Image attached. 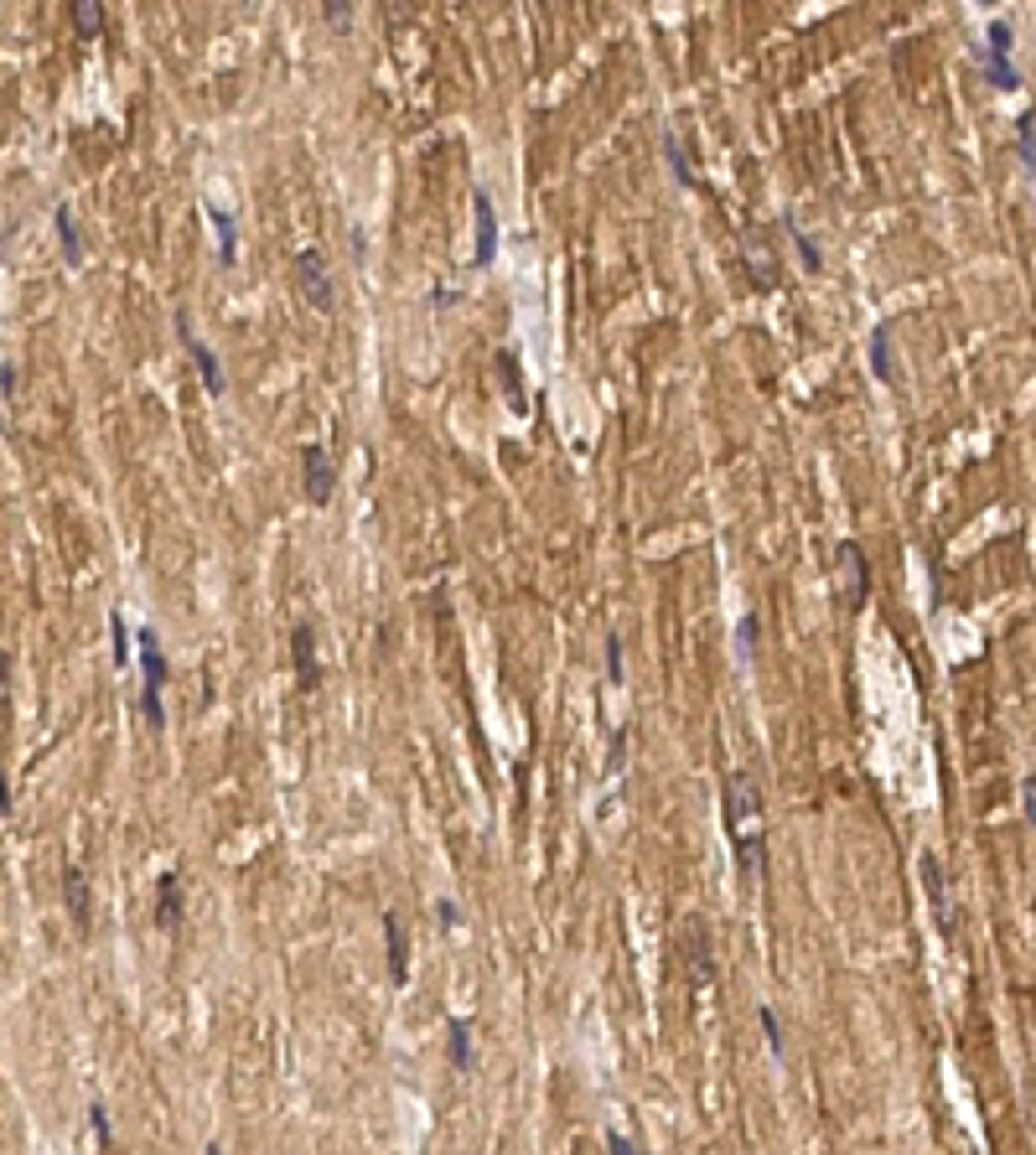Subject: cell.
<instances>
[{
  "label": "cell",
  "mask_w": 1036,
  "mask_h": 1155,
  "mask_svg": "<svg viewBox=\"0 0 1036 1155\" xmlns=\"http://www.w3.org/2000/svg\"><path fill=\"white\" fill-rule=\"evenodd\" d=\"M721 803H726V834L736 845V860L746 871V881L757 886L762 881V865H767V840H762V819H767V803H762V788L752 772H731L726 788H721Z\"/></svg>",
  "instance_id": "cell-1"
},
{
  "label": "cell",
  "mask_w": 1036,
  "mask_h": 1155,
  "mask_svg": "<svg viewBox=\"0 0 1036 1155\" xmlns=\"http://www.w3.org/2000/svg\"><path fill=\"white\" fill-rule=\"evenodd\" d=\"M140 664H146V689H140V710L155 730L166 726V710H161V684H166V653H161V638L151 627H140Z\"/></svg>",
  "instance_id": "cell-2"
},
{
  "label": "cell",
  "mask_w": 1036,
  "mask_h": 1155,
  "mask_svg": "<svg viewBox=\"0 0 1036 1155\" xmlns=\"http://www.w3.org/2000/svg\"><path fill=\"white\" fill-rule=\"evenodd\" d=\"M296 285H301V296L316 306L322 316H327V311H337L332 275H327V259H322L316 249H301V254H296Z\"/></svg>",
  "instance_id": "cell-3"
},
{
  "label": "cell",
  "mask_w": 1036,
  "mask_h": 1155,
  "mask_svg": "<svg viewBox=\"0 0 1036 1155\" xmlns=\"http://www.w3.org/2000/svg\"><path fill=\"white\" fill-rule=\"evenodd\" d=\"M301 482H306V498L316 508L332 503V487H337V461L327 446H301Z\"/></svg>",
  "instance_id": "cell-4"
},
{
  "label": "cell",
  "mask_w": 1036,
  "mask_h": 1155,
  "mask_svg": "<svg viewBox=\"0 0 1036 1155\" xmlns=\"http://www.w3.org/2000/svg\"><path fill=\"white\" fill-rule=\"evenodd\" d=\"M177 332H182V347L192 353V363H197V373H203V389H208V394H223V368H218V353H213V347H208L197 332H192L187 311L177 316Z\"/></svg>",
  "instance_id": "cell-5"
},
{
  "label": "cell",
  "mask_w": 1036,
  "mask_h": 1155,
  "mask_svg": "<svg viewBox=\"0 0 1036 1155\" xmlns=\"http://www.w3.org/2000/svg\"><path fill=\"white\" fill-rule=\"evenodd\" d=\"M472 213H477V265H492L498 259V208H492V197L482 187L472 197Z\"/></svg>",
  "instance_id": "cell-6"
},
{
  "label": "cell",
  "mask_w": 1036,
  "mask_h": 1155,
  "mask_svg": "<svg viewBox=\"0 0 1036 1155\" xmlns=\"http://www.w3.org/2000/svg\"><path fill=\"white\" fill-rule=\"evenodd\" d=\"M840 565H845V570H850V607H865V601H871V565H865V549L855 545V539H845V545H840Z\"/></svg>",
  "instance_id": "cell-7"
},
{
  "label": "cell",
  "mask_w": 1036,
  "mask_h": 1155,
  "mask_svg": "<svg viewBox=\"0 0 1036 1155\" xmlns=\"http://www.w3.org/2000/svg\"><path fill=\"white\" fill-rule=\"evenodd\" d=\"M922 886H928V896H933V912H938V933H953V917H948V886H944V860L938 855H928L922 860Z\"/></svg>",
  "instance_id": "cell-8"
},
{
  "label": "cell",
  "mask_w": 1036,
  "mask_h": 1155,
  "mask_svg": "<svg viewBox=\"0 0 1036 1155\" xmlns=\"http://www.w3.org/2000/svg\"><path fill=\"white\" fill-rule=\"evenodd\" d=\"M384 943H389V974H394V984L410 979V938H404V922L394 912H384Z\"/></svg>",
  "instance_id": "cell-9"
},
{
  "label": "cell",
  "mask_w": 1036,
  "mask_h": 1155,
  "mask_svg": "<svg viewBox=\"0 0 1036 1155\" xmlns=\"http://www.w3.org/2000/svg\"><path fill=\"white\" fill-rule=\"evenodd\" d=\"M741 254H746V265H752V280H757L762 291H772V285L783 280V275H777V254H772V249H767V243H762V234H752Z\"/></svg>",
  "instance_id": "cell-10"
},
{
  "label": "cell",
  "mask_w": 1036,
  "mask_h": 1155,
  "mask_svg": "<svg viewBox=\"0 0 1036 1155\" xmlns=\"http://www.w3.org/2000/svg\"><path fill=\"white\" fill-rule=\"evenodd\" d=\"M291 653H296V673H301V684H316V679H322V669H316V633H311L306 622L291 633Z\"/></svg>",
  "instance_id": "cell-11"
},
{
  "label": "cell",
  "mask_w": 1036,
  "mask_h": 1155,
  "mask_svg": "<svg viewBox=\"0 0 1036 1155\" xmlns=\"http://www.w3.org/2000/svg\"><path fill=\"white\" fill-rule=\"evenodd\" d=\"M203 213H208V223H213V234H218V259H223V265H239V228H234V218L223 213V208H213V203H208Z\"/></svg>",
  "instance_id": "cell-12"
},
{
  "label": "cell",
  "mask_w": 1036,
  "mask_h": 1155,
  "mask_svg": "<svg viewBox=\"0 0 1036 1155\" xmlns=\"http://www.w3.org/2000/svg\"><path fill=\"white\" fill-rule=\"evenodd\" d=\"M62 891H68V912L78 928H89V881L78 865H62Z\"/></svg>",
  "instance_id": "cell-13"
},
{
  "label": "cell",
  "mask_w": 1036,
  "mask_h": 1155,
  "mask_svg": "<svg viewBox=\"0 0 1036 1155\" xmlns=\"http://www.w3.org/2000/svg\"><path fill=\"white\" fill-rule=\"evenodd\" d=\"M52 223H58V239H62V259H68V265H84V239H78V223H73V208H68V203H58Z\"/></svg>",
  "instance_id": "cell-14"
},
{
  "label": "cell",
  "mask_w": 1036,
  "mask_h": 1155,
  "mask_svg": "<svg viewBox=\"0 0 1036 1155\" xmlns=\"http://www.w3.org/2000/svg\"><path fill=\"white\" fill-rule=\"evenodd\" d=\"M155 891H161V912H155V922H161L166 933H177V922H182V896H177V871H166Z\"/></svg>",
  "instance_id": "cell-15"
},
{
  "label": "cell",
  "mask_w": 1036,
  "mask_h": 1155,
  "mask_svg": "<svg viewBox=\"0 0 1036 1155\" xmlns=\"http://www.w3.org/2000/svg\"><path fill=\"white\" fill-rule=\"evenodd\" d=\"M783 228H788V239L798 243V259H803V270H809V275H819V270H824L819 243H814L809 234H803V228H798V218H793V213H783Z\"/></svg>",
  "instance_id": "cell-16"
},
{
  "label": "cell",
  "mask_w": 1036,
  "mask_h": 1155,
  "mask_svg": "<svg viewBox=\"0 0 1036 1155\" xmlns=\"http://www.w3.org/2000/svg\"><path fill=\"white\" fill-rule=\"evenodd\" d=\"M446 1057H451V1067H472V1026L466 1021L446 1026Z\"/></svg>",
  "instance_id": "cell-17"
},
{
  "label": "cell",
  "mask_w": 1036,
  "mask_h": 1155,
  "mask_svg": "<svg viewBox=\"0 0 1036 1155\" xmlns=\"http://www.w3.org/2000/svg\"><path fill=\"white\" fill-rule=\"evenodd\" d=\"M871 373L881 378V384H897V368H891V347H886V327L871 332Z\"/></svg>",
  "instance_id": "cell-18"
},
{
  "label": "cell",
  "mask_w": 1036,
  "mask_h": 1155,
  "mask_svg": "<svg viewBox=\"0 0 1036 1155\" xmlns=\"http://www.w3.org/2000/svg\"><path fill=\"white\" fill-rule=\"evenodd\" d=\"M73 27H78V36H99L104 31V5L99 0H73Z\"/></svg>",
  "instance_id": "cell-19"
},
{
  "label": "cell",
  "mask_w": 1036,
  "mask_h": 1155,
  "mask_svg": "<svg viewBox=\"0 0 1036 1155\" xmlns=\"http://www.w3.org/2000/svg\"><path fill=\"white\" fill-rule=\"evenodd\" d=\"M1016 140H1021V161H1026V171L1036 177V115H1032V109L1016 120Z\"/></svg>",
  "instance_id": "cell-20"
},
{
  "label": "cell",
  "mask_w": 1036,
  "mask_h": 1155,
  "mask_svg": "<svg viewBox=\"0 0 1036 1155\" xmlns=\"http://www.w3.org/2000/svg\"><path fill=\"white\" fill-rule=\"evenodd\" d=\"M984 47H990V58H1010V47H1016L1010 21H990V27H984Z\"/></svg>",
  "instance_id": "cell-21"
},
{
  "label": "cell",
  "mask_w": 1036,
  "mask_h": 1155,
  "mask_svg": "<svg viewBox=\"0 0 1036 1155\" xmlns=\"http://www.w3.org/2000/svg\"><path fill=\"white\" fill-rule=\"evenodd\" d=\"M984 73H990L995 89H1016V84H1021V73L1010 68V58H990V52H984Z\"/></svg>",
  "instance_id": "cell-22"
},
{
  "label": "cell",
  "mask_w": 1036,
  "mask_h": 1155,
  "mask_svg": "<svg viewBox=\"0 0 1036 1155\" xmlns=\"http://www.w3.org/2000/svg\"><path fill=\"white\" fill-rule=\"evenodd\" d=\"M664 151H669V161H673V177H679V182H684V187H700V177H695V166L684 161V151H679V140H673V135H664Z\"/></svg>",
  "instance_id": "cell-23"
},
{
  "label": "cell",
  "mask_w": 1036,
  "mask_h": 1155,
  "mask_svg": "<svg viewBox=\"0 0 1036 1155\" xmlns=\"http://www.w3.org/2000/svg\"><path fill=\"white\" fill-rule=\"evenodd\" d=\"M498 373H503V389H508V399H514V404H523V384H518L514 353H498Z\"/></svg>",
  "instance_id": "cell-24"
},
{
  "label": "cell",
  "mask_w": 1036,
  "mask_h": 1155,
  "mask_svg": "<svg viewBox=\"0 0 1036 1155\" xmlns=\"http://www.w3.org/2000/svg\"><path fill=\"white\" fill-rule=\"evenodd\" d=\"M762 1032H767V1047H772V1057H783L788 1047H783V1026H777V1010L762 1005Z\"/></svg>",
  "instance_id": "cell-25"
},
{
  "label": "cell",
  "mask_w": 1036,
  "mask_h": 1155,
  "mask_svg": "<svg viewBox=\"0 0 1036 1155\" xmlns=\"http://www.w3.org/2000/svg\"><path fill=\"white\" fill-rule=\"evenodd\" d=\"M757 653V617H741V664H752Z\"/></svg>",
  "instance_id": "cell-26"
},
{
  "label": "cell",
  "mask_w": 1036,
  "mask_h": 1155,
  "mask_svg": "<svg viewBox=\"0 0 1036 1155\" xmlns=\"http://www.w3.org/2000/svg\"><path fill=\"white\" fill-rule=\"evenodd\" d=\"M115 664H130V633H124L120 611H115Z\"/></svg>",
  "instance_id": "cell-27"
},
{
  "label": "cell",
  "mask_w": 1036,
  "mask_h": 1155,
  "mask_svg": "<svg viewBox=\"0 0 1036 1155\" xmlns=\"http://www.w3.org/2000/svg\"><path fill=\"white\" fill-rule=\"evenodd\" d=\"M607 673H611V679H622V638H617V633L607 638Z\"/></svg>",
  "instance_id": "cell-28"
},
{
  "label": "cell",
  "mask_w": 1036,
  "mask_h": 1155,
  "mask_svg": "<svg viewBox=\"0 0 1036 1155\" xmlns=\"http://www.w3.org/2000/svg\"><path fill=\"white\" fill-rule=\"evenodd\" d=\"M89 1125H93V1135L109 1145V1114H104V1103H93V1109H89Z\"/></svg>",
  "instance_id": "cell-29"
},
{
  "label": "cell",
  "mask_w": 1036,
  "mask_h": 1155,
  "mask_svg": "<svg viewBox=\"0 0 1036 1155\" xmlns=\"http://www.w3.org/2000/svg\"><path fill=\"white\" fill-rule=\"evenodd\" d=\"M322 16H327V21H332V27H347V21H353V11H347V5H327V11H322Z\"/></svg>",
  "instance_id": "cell-30"
},
{
  "label": "cell",
  "mask_w": 1036,
  "mask_h": 1155,
  "mask_svg": "<svg viewBox=\"0 0 1036 1155\" xmlns=\"http://www.w3.org/2000/svg\"><path fill=\"white\" fill-rule=\"evenodd\" d=\"M1026 819H1032V829H1036V777H1026Z\"/></svg>",
  "instance_id": "cell-31"
},
{
  "label": "cell",
  "mask_w": 1036,
  "mask_h": 1155,
  "mask_svg": "<svg viewBox=\"0 0 1036 1155\" xmlns=\"http://www.w3.org/2000/svg\"><path fill=\"white\" fill-rule=\"evenodd\" d=\"M0 394H16V368L0 363Z\"/></svg>",
  "instance_id": "cell-32"
},
{
  "label": "cell",
  "mask_w": 1036,
  "mask_h": 1155,
  "mask_svg": "<svg viewBox=\"0 0 1036 1155\" xmlns=\"http://www.w3.org/2000/svg\"><path fill=\"white\" fill-rule=\"evenodd\" d=\"M607 1151H611V1155H638L633 1145H627V1140H622V1135H617V1129L607 1135Z\"/></svg>",
  "instance_id": "cell-33"
},
{
  "label": "cell",
  "mask_w": 1036,
  "mask_h": 1155,
  "mask_svg": "<svg viewBox=\"0 0 1036 1155\" xmlns=\"http://www.w3.org/2000/svg\"><path fill=\"white\" fill-rule=\"evenodd\" d=\"M441 917H446V928H457V922H461V907H457V902H441Z\"/></svg>",
  "instance_id": "cell-34"
},
{
  "label": "cell",
  "mask_w": 1036,
  "mask_h": 1155,
  "mask_svg": "<svg viewBox=\"0 0 1036 1155\" xmlns=\"http://www.w3.org/2000/svg\"><path fill=\"white\" fill-rule=\"evenodd\" d=\"M0 814H11V788H5V777H0Z\"/></svg>",
  "instance_id": "cell-35"
},
{
  "label": "cell",
  "mask_w": 1036,
  "mask_h": 1155,
  "mask_svg": "<svg viewBox=\"0 0 1036 1155\" xmlns=\"http://www.w3.org/2000/svg\"><path fill=\"white\" fill-rule=\"evenodd\" d=\"M5 679H11V658L0 653V695H5Z\"/></svg>",
  "instance_id": "cell-36"
},
{
  "label": "cell",
  "mask_w": 1036,
  "mask_h": 1155,
  "mask_svg": "<svg viewBox=\"0 0 1036 1155\" xmlns=\"http://www.w3.org/2000/svg\"><path fill=\"white\" fill-rule=\"evenodd\" d=\"M203 1155H223V1151H218V1145H208V1151H203Z\"/></svg>",
  "instance_id": "cell-37"
}]
</instances>
